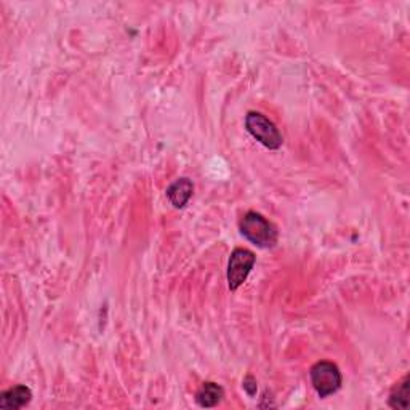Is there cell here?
<instances>
[{"mask_svg": "<svg viewBox=\"0 0 410 410\" xmlns=\"http://www.w3.org/2000/svg\"><path fill=\"white\" fill-rule=\"evenodd\" d=\"M239 230H241V234L249 242L260 249H273L278 244V228L261 213H245L241 221H239Z\"/></svg>", "mask_w": 410, "mask_h": 410, "instance_id": "6da1fadb", "label": "cell"}, {"mask_svg": "<svg viewBox=\"0 0 410 410\" xmlns=\"http://www.w3.org/2000/svg\"><path fill=\"white\" fill-rule=\"evenodd\" d=\"M245 128H247V132L256 139V142L261 143L268 149L276 151L284 143V138L278 130V127L274 125L266 116L256 113V111H250V113L245 116Z\"/></svg>", "mask_w": 410, "mask_h": 410, "instance_id": "7a4b0ae2", "label": "cell"}, {"mask_svg": "<svg viewBox=\"0 0 410 410\" xmlns=\"http://www.w3.org/2000/svg\"><path fill=\"white\" fill-rule=\"evenodd\" d=\"M314 391L319 397H329L342 388V373L337 364L329 361H321L309 371Z\"/></svg>", "mask_w": 410, "mask_h": 410, "instance_id": "3957f363", "label": "cell"}, {"mask_svg": "<svg viewBox=\"0 0 410 410\" xmlns=\"http://www.w3.org/2000/svg\"><path fill=\"white\" fill-rule=\"evenodd\" d=\"M255 261H256V256L254 255V251H250L247 249L232 250L230 261H228V273H226L230 290L236 292L239 287L247 280L250 271L255 266Z\"/></svg>", "mask_w": 410, "mask_h": 410, "instance_id": "277c9868", "label": "cell"}, {"mask_svg": "<svg viewBox=\"0 0 410 410\" xmlns=\"http://www.w3.org/2000/svg\"><path fill=\"white\" fill-rule=\"evenodd\" d=\"M32 399V391L25 385H16L13 388L0 392V407L2 409H23Z\"/></svg>", "mask_w": 410, "mask_h": 410, "instance_id": "5b68a950", "label": "cell"}, {"mask_svg": "<svg viewBox=\"0 0 410 410\" xmlns=\"http://www.w3.org/2000/svg\"><path fill=\"white\" fill-rule=\"evenodd\" d=\"M194 192V185L190 178H180L168 186L167 199L175 209H183Z\"/></svg>", "mask_w": 410, "mask_h": 410, "instance_id": "8992f818", "label": "cell"}, {"mask_svg": "<svg viewBox=\"0 0 410 410\" xmlns=\"http://www.w3.org/2000/svg\"><path fill=\"white\" fill-rule=\"evenodd\" d=\"M225 397V390L221 388L218 383H213V382H205L201 390L197 391L196 395V402L199 404L201 407H215L218 406V404L223 401Z\"/></svg>", "mask_w": 410, "mask_h": 410, "instance_id": "52a82bcc", "label": "cell"}, {"mask_svg": "<svg viewBox=\"0 0 410 410\" xmlns=\"http://www.w3.org/2000/svg\"><path fill=\"white\" fill-rule=\"evenodd\" d=\"M388 404L392 409L409 407V377H404L402 382L397 383L395 388H392Z\"/></svg>", "mask_w": 410, "mask_h": 410, "instance_id": "ba28073f", "label": "cell"}, {"mask_svg": "<svg viewBox=\"0 0 410 410\" xmlns=\"http://www.w3.org/2000/svg\"><path fill=\"white\" fill-rule=\"evenodd\" d=\"M242 386L250 397H254L256 395V388H259V386H256V380L251 377V375H247V377L244 378Z\"/></svg>", "mask_w": 410, "mask_h": 410, "instance_id": "9c48e42d", "label": "cell"}]
</instances>
